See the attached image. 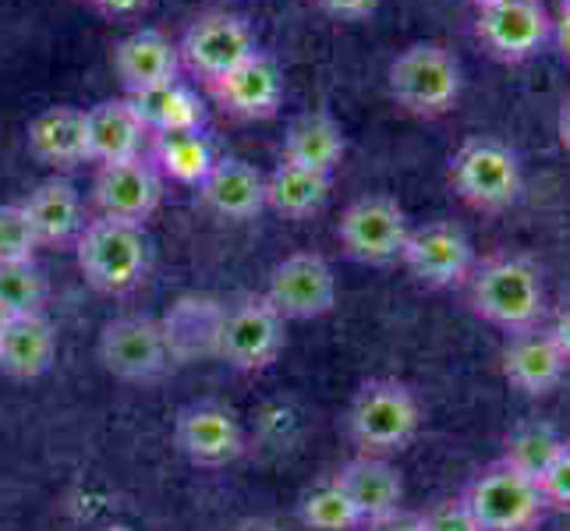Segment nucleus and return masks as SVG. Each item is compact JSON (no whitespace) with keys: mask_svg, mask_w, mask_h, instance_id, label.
<instances>
[{"mask_svg":"<svg viewBox=\"0 0 570 531\" xmlns=\"http://www.w3.org/2000/svg\"><path fill=\"white\" fill-rule=\"evenodd\" d=\"M468 308L489 326L503 333L539 330L546 316V284L542 269L528 255H493L482 259L464 281Z\"/></svg>","mask_w":570,"mask_h":531,"instance_id":"nucleus-1","label":"nucleus"},{"mask_svg":"<svg viewBox=\"0 0 570 531\" xmlns=\"http://www.w3.org/2000/svg\"><path fill=\"white\" fill-rule=\"evenodd\" d=\"M422 429L419 397L401 380H368L347 407V436L368 458H393L415 443Z\"/></svg>","mask_w":570,"mask_h":531,"instance_id":"nucleus-2","label":"nucleus"},{"mask_svg":"<svg viewBox=\"0 0 570 531\" xmlns=\"http://www.w3.org/2000/svg\"><path fill=\"white\" fill-rule=\"evenodd\" d=\"M450 188L479 213H503L524 191L521 156L493 135H471L450 156Z\"/></svg>","mask_w":570,"mask_h":531,"instance_id":"nucleus-3","label":"nucleus"},{"mask_svg":"<svg viewBox=\"0 0 570 531\" xmlns=\"http://www.w3.org/2000/svg\"><path fill=\"white\" fill-rule=\"evenodd\" d=\"M75 259H78V269H82V277L96 291L125 294L131 287H139V281L146 277L149 242L142 227L96 216V220L82 224V230H78Z\"/></svg>","mask_w":570,"mask_h":531,"instance_id":"nucleus-4","label":"nucleus"},{"mask_svg":"<svg viewBox=\"0 0 570 531\" xmlns=\"http://www.w3.org/2000/svg\"><path fill=\"white\" fill-rule=\"evenodd\" d=\"M461 500L482 531H535L546 514L539 482L521 475V471L510 468L503 458L485 464L479 475L468 482Z\"/></svg>","mask_w":570,"mask_h":531,"instance_id":"nucleus-5","label":"nucleus"},{"mask_svg":"<svg viewBox=\"0 0 570 531\" xmlns=\"http://www.w3.org/2000/svg\"><path fill=\"white\" fill-rule=\"evenodd\" d=\"M390 96L415 117H440L461 96V65L440 43H411L390 65Z\"/></svg>","mask_w":570,"mask_h":531,"instance_id":"nucleus-6","label":"nucleus"},{"mask_svg":"<svg viewBox=\"0 0 570 531\" xmlns=\"http://www.w3.org/2000/svg\"><path fill=\"white\" fill-rule=\"evenodd\" d=\"M407 213L390 195H365L355 199L337 224V238L344 255L365 266H390L401 263V252L407 242Z\"/></svg>","mask_w":570,"mask_h":531,"instance_id":"nucleus-7","label":"nucleus"},{"mask_svg":"<svg viewBox=\"0 0 570 531\" xmlns=\"http://www.w3.org/2000/svg\"><path fill=\"white\" fill-rule=\"evenodd\" d=\"M401 263L419 284L446 291V287H464L479 255L464 227H458L454 220H432L407 230Z\"/></svg>","mask_w":570,"mask_h":531,"instance_id":"nucleus-8","label":"nucleus"},{"mask_svg":"<svg viewBox=\"0 0 570 531\" xmlns=\"http://www.w3.org/2000/svg\"><path fill=\"white\" fill-rule=\"evenodd\" d=\"M284 351V319L263 294H245L242 302L224 308L220 351L216 358L238 372L269 368Z\"/></svg>","mask_w":570,"mask_h":531,"instance_id":"nucleus-9","label":"nucleus"},{"mask_svg":"<svg viewBox=\"0 0 570 531\" xmlns=\"http://www.w3.org/2000/svg\"><path fill=\"white\" fill-rule=\"evenodd\" d=\"M549 29L553 22L539 0H489L475 14V36L482 50L503 65H524L539 57Z\"/></svg>","mask_w":570,"mask_h":531,"instance_id":"nucleus-10","label":"nucleus"},{"mask_svg":"<svg viewBox=\"0 0 570 531\" xmlns=\"http://www.w3.org/2000/svg\"><path fill=\"white\" fill-rule=\"evenodd\" d=\"M263 298L277 308V316L287 319H320L337 305V277L330 263L316 252H294L284 263L273 266Z\"/></svg>","mask_w":570,"mask_h":531,"instance_id":"nucleus-11","label":"nucleus"},{"mask_svg":"<svg viewBox=\"0 0 570 531\" xmlns=\"http://www.w3.org/2000/svg\"><path fill=\"white\" fill-rule=\"evenodd\" d=\"M100 362L114 380L153 383L170 368V347L160 319L121 316L110 319L100 333Z\"/></svg>","mask_w":570,"mask_h":531,"instance_id":"nucleus-12","label":"nucleus"},{"mask_svg":"<svg viewBox=\"0 0 570 531\" xmlns=\"http://www.w3.org/2000/svg\"><path fill=\"white\" fill-rule=\"evenodd\" d=\"M164 199V177L149 164V156H135L121 164H104L92 181V203L107 220L142 227Z\"/></svg>","mask_w":570,"mask_h":531,"instance_id":"nucleus-13","label":"nucleus"},{"mask_svg":"<svg viewBox=\"0 0 570 531\" xmlns=\"http://www.w3.org/2000/svg\"><path fill=\"white\" fill-rule=\"evenodd\" d=\"M174 446L199 468H224L242 458L245 432L238 415L220 401H199L174 419Z\"/></svg>","mask_w":570,"mask_h":531,"instance_id":"nucleus-14","label":"nucleus"},{"mask_svg":"<svg viewBox=\"0 0 570 531\" xmlns=\"http://www.w3.org/2000/svg\"><path fill=\"white\" fill-rule=\"evenodd\" d=\"M252 53H259L255 50L252 29L242 22V18L224 14V11L195 18V22L185 29V39L178 47V57L188 65V71L203 78V82H216L220 75L248 61Z\"/></svg>","mask_w":570,"mask_h":531,"instance_id":"nucleus-15","label":"nucleus"},{"mask_svg":"<svg viewBox=\"0 0 570 531\" xmlns=\"http://www.w3.org/2000/svg\"><path fill=\"white\" fill-rule=\"evenodd\" d=\"M206 89L227 114L245 117V121H266L284 104L281 68L266 53H252L234 71L220 75L216 82H206Z\"/></svg>","mask_w":570,"mask_h":531,"instance_id":"nucleus-16","label":"nucleus"},{"mask_svg":"<svg viewBox=\"0 0 570 531\" xmlns=\"http://www.w3.org/2000/svg\"><path fill=\"white\" fill-rule=\"evenodd\" d=\"M567 365L570 362L563 358L557 341L549 337V330L514 333L500 354L503 380L518 393H524V397H546V393H553L567 376Z\"/></svg>","mask_w":570,"mask_h":531,"instance_id":"nucleus-17","label":"nucleus"},{"mask_svg":"<svg viewBox=\"0 0 570 531\" xmlns=\"http://www.w3.org/2000/svg\"><path fill=\"white\" fill-rule=\"evenodd\" d=\"M199 199L224 220H252L266 209V177L238 156H224L199 185Z\"/></svg>","mask_w":570,"mask_h":531,"instance_id":"nucleus-18","label":"nucleus"},{"mask_svg":"<svg viewBox=\"0 0 570 531\" xmlns=\"http://www.w3.org/2000/svg\"><path fill=\"white\" fill-rule=\"evenodd\" d=\"M86 142L92 164H121L142 156L149 131L128 100H104L86 110Z\"/></svg>","mask_w":570,"mask_h":531,"instance_id":"nucleus-19","label":"nucleus"},{"mask_svg":"<svg viewBox=\"0 0 570 531\" xmlns=\"http://www.w3.org/2000/svg\"><path fill=\"white\" fill-rule=\"evenodd\" d=\"M333 482L344 489V496L358 510V518L365 524L393 514V510H401L404 503V479L386 458H368V454L351 458L337 475H333Z\"/></svg>","mask_w":570,"mask_h":531,"instance_id":"nucleus-20","label":"nucleus"},{"mask_svg":"<svg viewBox=\"0 0 570 531\" xmlns=\"http://www.w3.org/2000/svg\"><path fill=\"white\" fill-rule=\"evenodd\" d=\"M178 65H181L178 47L156 29L131 32L114 50V71L121 78V86L128 89V96L178 78Z\"/></svg>","mask_w":570,"mask_h":531,"instance_id":"nucleus-21","label":"nucleus"},{"mask_svg":"<svg viewBox=\"0 0 570 531\" xmlns=\"http://www.w3.org/2000/svg\"><path fill=\"white\" fill-rule=\"evenodd\" d=\"M160 326L174 362L216 358V351H220L224 305H216L209 298H185L167 312V319Z\"/></svg>","mask_w":570,"mask_h":531,"instance_id":"nucleus-22","label":"nucleus"},{"mask_svg":"<svg viewBox=\"0 0 570 531\" xmlns=\"http://www.w3.org/2000/svg\"><path fill=\"white\" fill-rule=\"evenodd\" d=\"M29 153L47 167H78L89 160L86 142V110L50 107L29 125Z\"/></svg>","mask_w":570,"mask_h":531,"instance_id":"nucleus-23","label":"nucleus"},{"mask_svg":"<svg viewBox=\"0 0 570 531\" xmlns=\"http://www.w3.org/2000/svg\"><path fill=\"white\" fill-rule=\"evenodd\" d=\"M57 358V333L50 319L39 316H14L0 333V368L14 380H39L50 372Z\"/></svg>","mask_w":570,"mask_h":531,"instance_id":"nucleus-24","label":"nucleus"},{"mask_svg":"<svg viewBox=\"0 0 570 531\" xmlns=\"http://www.w3.org/2000/svg\"><path fill=\"white\" fill-rule=\"evenodd\" d=\"M344 153H347V139L326 110L302 114L298 121H291L284 135V164L316 170L326 177H333V170L344 160Z\"/></svg>","mask_w":570,"mask_h":531,"instance_id":"nucleus-25","label":"nucleus"},{"mask_svg":"<svg viewBox=\"0 0 570 531\" xmlns=\"http://www.w3.org/2000/svg\"><path fill=\"white\" fill-rule=\"evenodd\" d=\"M128 104L142 117L149 135H170V131H203L206 110L203 100L195 96L181 78H170L153 89L131 92Z\"/></svg>","mask_w":570,"mask_h":531,"instance_id":"nucleus-26","label":"nucleus"},{"mask_svg":"<svg viewBox=\"0 0 570 531\" xmlns=\"http://www.w3.org/2000/svg\"><path fill=\"white\" fill-rule=\"evenodd\" d=\"M22 209L29 216L39 245H68L82 230V199H78V191L68 181H61V177L43 181L36 191H29Z\"/></svg>","mask_w":570,"mask_h":531,"instance_id":"nucleus-27","label":"nucleus"},{"mask_svg":"<svg viewBox=\"0 0 570 531\" xmlns=\"http://www.w3.org/2000/svg\"><path fill=\"white\" fill-rule=\"evenodd\" d=\"M330 188L333 181L326 174L281 160V167L266 177V206L287 216V220H305L330 203Z\"/></svg>","mask_w":570,"mask_h":531,"instance_id":"nucleus-28","label":"nucleus"},{"mask_svg":"<svg viewBox=\"0 0 570 531\" xmlns=\"http://www.w3.org/2000/svg\"><path fill=\"white\" fill-rule=\"evenodd\" d=\"M153 139V167L160 177H170L178 185L199 188L206 174L213 170L216 156L203 131H170V135H149Z\"/></svg>","mask_w":570,"mask_h":531,"instance_id":"nucleus-29","label":"nucleus"},{"mask_svg":"<svg viewBox=\"0 0 570 531\" xmlns=\"http://www.w3.org/2000/svg\"><path fill=\"white\" fill-rule=\"evenodd\" d=\"M560 446H563V436L553 429V425H546V422H524L518 425L514 432L507 436L503 443V461L510 468H518L521 475H528L532 482H539L549 464L557 461L560 454Z\"/></svg>","mask_w":570,"mask_h":531,"instance_id":"nucleus-30","label":"nucleus"},{"mask_svg":"<svg viewBox=\"0 0 570 531\" xmlns=\"http://www.w3.org/2000/svg\"><path fill=\"white\" fill-rule=\"evenodd\" d=\"M298 518L308 531H362V518L358 510L351 507V500L344 496V489L326 479L316 489H308L302 496Z\"/></svg>","mask_w":570,"mask_h":531,"instance_id":"nucleus-31","label":"nucleus"},{"mask_svg":"<svg viewBox=\"0 0 570 531\" xmlns=\"http://www.w3.org/2000/svg\"><path fill=\"white\" fill-rule=\"evenodd\" d=\"M47 305V277L36 263L0 266V308L8 316H39Z\"/></svg>","mask_w":570,"mask_h":531,"instance_id":"nucleus-32","label":"nucleus"},{"mask_svg":"<svg viewBox=\"0 0 570 531\" xmlns=\"http://www.w3.org/2000/svg\"><path fill=\"white\" fill-rule=\"evenodd\" d=\"M39 238L29 224L22 203L0 206V266L4 263H32Z\"/></svg>","mask_w":570,"mask_h":531,"instance_id":"nucleus-33","label":"nucleus"},{"mask_svg":"<svg viewBox=\"0 0 570 531\" xmlns=\"http://www.w3.org/2000/svg\"><path fill=\"white\" fill-rule=\"evenodd\" d=\"M539 493L546 510H563L570 514V440H563L557 461L549 464V471L539 479Z\"/></svg>","mask_w":570,"mask_h":531,"instance_id":"nucleus-34","label":"nucleus"},{"mask_svg":"<svg viewBox=\"0 0 570 531\" xmlns=\"http://www.w3.org/2000/svg\"><path fill=\"white\" fill-rule=\"evenodd\" d=\"M422 528L425 531H482L479 521L471 518V510L464 507L461 496H450L432 503L425 514H422Z\"/></svg>","mask_w":570,"mask_h":531,"instance_id":"nucleus-35","label":"nucleus"},{"mask_svg":"<svg viewBox=\"0 0 570 531\" xmlns=\"http://www.w3.org/2000/svg\"><path fill=\"white\" fill-rule=\"evenodd\" d=\"M362 531H425V528H422V514H411V510L401 507V510H393V514H386V518L362 524Z\"/></svg>","mask_w":570,"mask_h":531,"instance_id":"nucleus-36","label":"nucleus"},{"mask_svg":"<svg viewBox=\"0 0 570 531\" xmlns=\"http://www.w3.org/2000/svg\"><path fill=\"white\" fill-rule=\"evenodd\" d=\"M320 4L337 18H365L376 11L380 0H320Z\"/></svg>","mask_w":570,"mask_h":531,"instance_id":"nucleus-37","label":"nucleus"},{"mask_svg":"<svg viewBox=\"0 0 570 531\" xmlns=\"http://www.w3.org/2000/svg\"><path fill=\"white\" fill-rule=\"evenodd\" d=\"M146 4L149 0H92V8L107 18H131V14H139Z\"/></svg>","mask_w":570,"mask_h":531,"instance_id":"nucleus-38","label":"nucleus"},{"mask_svg":"<svg viewBox=\"0 0 570 531\" xmlns=\"http://www.w3.org/2000/svg\"><path fill=\"white\" fill-rule=\"evenodd\" d=\"M549 337L557 341V347L563 351V358L570 362V308H563L560 316L553 319V326H549Z\"/></svg>","mask_w":570,"mask_h":531,"instance_id":"nucleus-39","label":"nucleus"},{"mask_svg":"<svg viewBox=\"0 0 570 531\" xmlns=\"http://www.w3.org/2000/svg\"><path fill=\"white\" fill-rule=\"evenodd\" d=\"M557 135H560V146L570 153V92L563 96V104L557 110Z\"/></svg>","mask_w":570,"mask_h":531,"instance_id":"nucleus-40","label":"nucleus"},{"mask_svg":"<svg viewBox=\"0 0 570 531\" xmlns=\"http://www.w3.org/2000/svg\"><path fill=\"white\" fill-rule=\"evenodd\" d=\"M234 531H284L277 521H269V518H248V521H242Z\"/></svg>","mask_w":570,"mask_h":531,"instance_id":"nucleus-41","label":"nucleus"},{"mask_svg":"<svg viewBox=\"0 0 570 531\" xmlns=\"http://www.w3.org/2000/svg\"><path fill=\"white\" fill-rule=\"evenodd\" d=\"M8 319H11V316H8V312H4V308H0V333H4V326H8Z\"/></svg>","mask_w":570,"mask_h":531,"instance_id":"nucleus-42","label":"nucleus"},{"mask_svg":"<svg viewBox=\"0 0 570 531\" xmlns=\"http://www.w3.org/2000/svg\"><path fill=\"white\" fill-rule=\"evenodd\" d=\"M104 531H131V528H125V524H110V528H104Z\"/></svg>","mask_w":570,"mask_h":531,"instance_id":"nucleus-43","label":"nucleus"},{"mask_svg":"<svg viewBox=\"0 0 570 531\" xmlns=\"http://www.w3.org/2000/svg\"><path fill=\"white\" fill-rule=\"evenodd\" d=\"M471 4H475V8H482V4H489V0H471Z\"/></svg>","mask_w":570,"mask_h":531,"instance_id":"nucleus-44","label":"nucleus"},{"mask_svg":"<svg viewBox=\"0 0 570 531\" xmlns=\"http://www.w3.org/2000/svg\"><path fill=\"white\" fill-rule=\"evenodd\" d=\"M567 43H570V22H567Z\"/></svg>","mask_w":570,"mask_h":531,"instance_id":"nucleus-45","label":"nucleus"}]
</instances>
